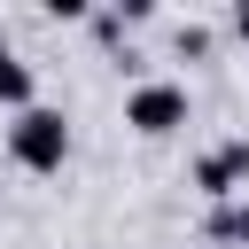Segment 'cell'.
I'll return each instance as SVG.
<instances>
[{
  "label": "cell",
  "mask_w": 249,
  "mask_h": 249,
  "mask_svg": "<svg viewBox=\"0 0 249 249\" xmlns=\"http://www.w3.org/2000/svg\"><path fill=\"white\" fill-rule=\"evenodd\" d=\"M16 156H23L31 171H54V163L70 156V124H62L54 109H23V117H16Z\"/></svg>",
  "instance_id": "obj_1"
},
{
  "label": "cell",
  "mask_w": 249,
  "mask_h": 249,
  "mask_svg": "<svg viewBox=\"0 0 249 249\" xmlns=\"http://www.w3.org/2000/svg\"><path fill=\"white\" fill-rule=\"evenodd\" d=\"M124 124H140V132H171V124H187V93H179V86H140V93L124 101Z\"/></svg>",
  "instance_id": "obj_2"
},
{
  "label": "cell",
  "mask_w": 249,
  "mask_h": 249,
  "mask_svg": "<svg viewBox=\"0 0 249 249\" xmlns=\"http://www.w3.org/2000/svg\"><path fill=\"white\" fill-rule=\"evenodd\" d=\"M241 171H249V148H241V140H233V148H218V156H210V163H202V187H210V195H226V187H233V179H241Z\"/></svg>",
  "instance_id": "obj_3"
},
{
  "label": "cell",
  "mask_w": 249,
  "mask_h": 249,
  "mask_svg": "<svg viewBox=\"0 0 249 249\" xmlns=\"http://www.w3.org/2000/svg\"><path fill=\"white\" fill-rule=\"evenodd\" d=\"M23 93H31V70L8 62V47H0V101H23Z\"/></svg>",
  "instance_id": "obj_4"
},
{
  "label": "cell",
  "mask_w": 249,
  "mask_h": 249,
  "mask_svg": "<svg viewBox=\"0 0 249 249\" xmlns=\"http://www.w3.org/2000/svg\"><path fill=\"white\" fill-rule=\"evenodd\" d=\"M218 233H241V241H249V210H226V218H218Z\"/></svg>",
  "instance_id": "obj_5"
},
{
  "label": "cell",
  "mask_w": 249,
  "mask_h": 249,
  "mask_svg": "<svg viewBox=\"0 0 249 249\" xmlns=\"http://www.w3.org/2000/svg\"><path fill=\"white\" fill-rule=\"evenodd\" d=\"M233 31H241V39H249V8H241V16H233Z\"/></svg>",
  "instance_id": "obj_6"
}]
</instances>
